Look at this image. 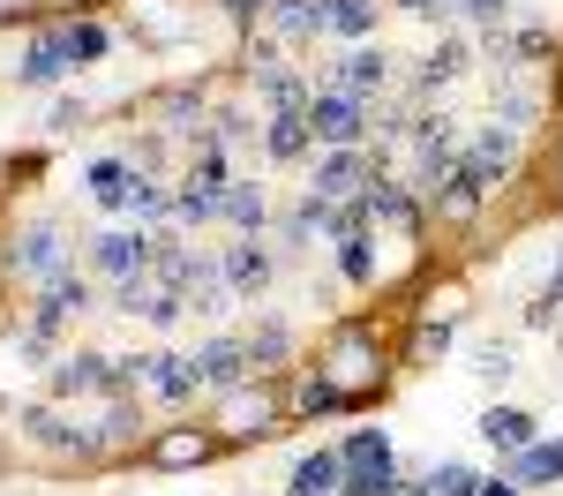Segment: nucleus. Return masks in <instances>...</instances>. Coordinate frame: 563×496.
Returning <instances> with one entry per match:
<instances>
[{
  "instance_id": "f257e3e1",
  "label": "nucleus",
  "mask_w": 563,
  "mask_h": 496,
  "mask_svg": "<svg viewBox=\"0 0 563 496\" xmlns=\"http://www.w3.org/2000/svg\"><path fill=\"white\" fill-rule=\"evenodd\" d=\"M316 368L331 376V392L346 406H368V399H384V384H390V346H384V331H376L368 316H339Z\"/></svg>"
},
{
  "instance_id": "f03ea898",
  "label": "nucleus",
  "mask_w": 563,
  "mask_h": 496,
  "mask_svg": "<svg viewBox=\"0 0 563 496\" xmlns=\"http://www.w3.org/2000/svg\"><path fill=\"white\" fill-rule=\"evenodd\" d=\"M278 421H286V399H278L271 376H249V384L218 392V414H211V429L225 437V451H233V444H271Z\"/></svg>"
},
{
  "instance_id": "7ed1b4c3",
  "label": "nucleus",
  "mask_w": 563,
  "mask_h": 496,
  "mask_svg": "<svg viewBox=\"0 0 563 496\" xmlns=\"http://www.w3.org/2000/svg\"><path fill=\"white\" fill-rule=\"evenodd\" d=\"M308 135L323 143V151H353L361 135H368V98H353V90H316L308 98Z\"/></svg>"
},
{
  "instance_id": "20e7f679",
  "label": "nucleus",
  "mask_w": 563,
  "mask_h": 496,
  "mask_svg": "<svg viewBox=\"0 0 563 496\" xmlns=\"http://www.w3.org/2000/svg\"><path fill=\"white\" fill-rule=\"evenodd\" d=\"M225 437L218 429H196V421H174V429H158L151 444H143V466H158V474H188V466H211Z\"/></svg>"
},
{
  "instance_id": "39448f33",
  "label": "nucleus",
  "mask_w": 563,
  "mask_h": 496,
  "mask_svg": "<svg viewBox=\"0 0 563 496\" xmlns=\"http://www.w3.org/2000/svg\"><path fill=\"white\" fill-rule=\"evenodd\" d=\"M121 376H129V392H151V399H174V406L203 392L196 361H180V354H135V361H121Z\"/></svg>"
},
{
  "instance_id": "423d86ee",
  "label": "nucleus",
  "mask_w": 563,
  "mask_h": 496,
  "mask_svg": "<svg viewBox=\"0 0 563 496\" xmlns=\"http://www.w3.org/2000/svg\"><path fill=\"white\" fill-rule=\"evenodd\" d=\"M53 392L60 399H121L129 376H121V361H106V354H68L53 368Z\"/></svg>"
},
{
  "instance_id": "0eeeda50",
  "label": "nucleus",
  "mask_w": 563,
  "mask_h": 496,
  "mask_svg": "<svg viewBox=\"0 0 563 496\" xmlns=\"http://www.w3.org/2000/svg\"><path fill=\"white\" fill-rule=\"evenodd\" d=\"M459 166H466L488 196H504V180H511V166H519V129H481Z\"/></svg>"
},
{
  "instance_id": "6e6552de",
  "label": "nucleus",
  "mask_w": 563,
  "mask_h": 496,
  "mask_svg": "<svg viewBox=\"0 0 563 496\" xmlns=\"http://www.w3.org/2000/svg\"><path fill=\"white\" fill-rule=\"evenodd\" d=\"M8 264L23 271V278H38V286H53V278H68L76 271V256H68V241L53 233V225H31L23 241H15V256Z\"/></svg>"
},
{
  "instance_id": "1a4fd4ad",
  "label": "nucleus",
  "mask_w": 563,
  "mask_h": 496,
  "mask_svg": "<svg viewBox=\"0 0 563 496\" xmlns=\"http://www.w3.org/2000/svg\"><path fill=\"white\" fill-rule=\"evenodd\" d=\"M481 203H488V188H481L466 166H459V174H443V180L429 188V219H435V225H451V233H459V225H474V219H481Z\"/></svg>"
},
{
  "instance_id": "9d476101",
  "label": "nucleus",
  "mask_w": 563,
  "mask_h": 496,
  "mask_svg": "<svg viewBox=\"0 0 563 496\" xmlns=\"http://www.w3.org/2000/svg\"><path fill=\"white\" fill-rule=\"evenodd\" d=\"M113 309L143 316V323H174V316H188V301H180L158 271H143V278H121V301H113Z\"/></svg>"
},
{
  "instance_id": "9b49d317",
  "label": "nucleus",
  "mask_w": 563,
  "mask_h": 496,
  "mask_svg": "<svg viewBox=\"0 0 563 496\" xmlns=\"http://www.w3.org/2000/svg\"><path fill=\"white\" fill-rule=\"evenodd\" d=\"M196 361V376H203V392H233V384H249L256 376V361H249V339H211Z\"/></svg>"
},
{
  "instance_id": "f8f14e48",
  "label": "nucleus",
  "mask_w": 563,
  "mask_h": 496,
  "mask_svg": "<svg viewBox=\"0 0 563 496\" xmlns=\"http://www.w3.org/2000/svg\"><path fill=\"white\" fill-rule=\"evenodd\" d=\"M361 180H368V151H361V143H353V151H323V166H316V188H308V196L361 203Z\"/></svg>"
},
{
  "instance_id": "ddd939ff",
  "label": "nucleus",
  "mask_w": 563,
  "mask_h": 496,
  "mask_svg": "<svg viewBox=\"0 0 563 496\" xmlns=\"http://www.w3.org/2000/svg\"><path fill=\"white\" fill-rule=\"evenodd\" d=\"M84 309H90V286L76 278V271H68V278H53V286L38 294V309H31V331H45V339H53V331H68V323H76Z\"/></svg>"
},
{
  "instance_id": "4468645a",
  "label": "nucleus",
  "mask_w": 563,
  "mask_h": 496,
  "mask_svg": "<svg viewBox=\"0 0 563 496\" xmlns=\"http://www.w3.org/2000/svg\"><path fill=\"white\" fill-rule=\"evenodd\" d=\"M361 211H368V225H398V233H421V203H413V196H406L398 180H384V174L361 188Z\"/></svg>"
},
{
  "instance_id": "2eb2a0df",
  "label": "nucleus",
  "mask_w": 563,
  "mask_h": 496,
  "mask_svg": "<svg viewBox=\"0 0 563 496\" xmlns=\"http://www.w3.org/2000/svg\"><path fill=\"white\" fill-rule=\"evenodd\" d=\"M68 68H76V60L60 53V38H53V31H38V38L23 45V60H15V84H23V90H53Z\"/></svg>"
},
{
  "instance_id": "dca6fc26",
  "label": "nucleus",
  "mask_w": 563,
  "mask_h": 496,
  "mask_svg": "<svg viewBox=\"0 0 563 496\" xmlns=\"http://www.w3.org/2000/svg\"><path fill=\"white\" fill-rule=\"evenodd\" d=\"M286 414H294V421H323V414H346V399L331 392V376H323V368H294Z\"/></svg>"
},
{
  "instance_id": "f3484780",
  "label": "nucleus",
  "mask_w": 563,
  "mask_h": 496,
  "mask_svg": "<svg viewBox=\"0 0 563 496\" xmlns=\"http://www.w3.org/2000/svg\"><path fill=\"white\" fill-rule=\"evenodd\" d=\"M278 38H323L331 31V0H271L263 8Z\"/></svg>"
},
{
  "instance_id": "a211bd4d",
  "label": "nucleus",
  "mask_w": 563,
  "mask_h": 496,
  "mask_svg": "<svg viewBox=\"0 0 563 496\" xmlns=\"http://www.w3.org/2000/svg\"><path fill=\"white\" fill-rule=\"evenodd\" d=\"M286 496H346V459L339 451H308L294 466V489Z\"/></svg>"
},
{
  "instance_id": "6ab92c4d",
  "label": "nucleus",
  "mask_w": 563,
  "mask_h": 496,
  "mask_svg": "<svg viewBox=\"0 0 563 496\" xmlns=\"http://www.w3.org/2000/svg\"><path fill=\"white\" fill-rule=\"evenodd\" d=\"M384 84H390V53H376V45H361V53L339 60V90H353V98H376Z\"/></svg>"
},
{
  "instance_id": "aec40b11",
  "label": "nucleus",
  "mask_w": 563,
  "mask_h": 496,
  "mask_svg": "<svg viewBox=\"0 0 563 496\" xmlns=\"http://www.w3.org/2000/svg\"><path fill=\"white\" fill-rule=\"evenodd\" d=\"M45 31H53V38H60V53H68V60H76V68H90V60H98V53H106V23H84V15H68V23H45Z\"/></svg>"
},
{
  "instance_id": "412c9836",
  "label": "nucleus",
  "mask_w": 563,
  "mask_h": 496,
  "mask_svg": "<svg viewBox=\"0 0 563 496\" xmlns=\"http://www.w3.org/2000/svg\"><path fill=\"white\" fill-rule=\"evenodd\" d=\"M225 286H233V294H263V286H271V256H263V241L225 249Z\"/></svg>"
},
{
  "instance_id": "4be33fe9",
  "label": "nucleus",
  "mask_w": 563,
  "mask_h": 496,
  "mask_svg": "<svg viewBox=\"0 0 563 496\" xmlns=\"http://www.w3.org/2000/svg\"><path fill=\"white\" fill-rule=\"evenodd\" d=\"M481 437H488L496 451H526L533 444V414H519V406H488V414H481Z\"/></svg>"
},
{
  "instance_id": "5701e85b",
  "label": "nucleus",
  "mask_w": 563,
  "mask_h": 496,
  "mask_svg": "<svg viewBox=\"0 0 563 496\" xmlns=\"http://www.w3.org/2000/svg\"><path fill=\"white\" fill-rule=\"evenodd\" d=\"M129 188H135V166H129V158H98V166H90V203L121 211V203H129Z\"/></svg>"
},
{
  "instance_id": "b1692460",
  "label": "nucleus",
  "mask_w": 563,
  "mask_h": 496,
  "mask_svg": "<svg viewBox=\"0 0 563 496\" xmlns=\"http://www.w3.org/2000/svg\"><path fill=\"white\" fill-rule=\"evenodd\" d=\"M263 151H271V158H278V166H286V158H301L308 143H316V135H308V113H271V121H263Z\"/></svg>"
},
{
  "instance_id": "393cba45",
  "label": "nucleus",
  "mask_w": 563,
  "mask_h": 496,
  "mask_svg": "<svg viewBox=\"0 0 563 496\" xmlns=\"http://www.w3.org/2000/svg\"><path fill=\"white\" fill-rule=\"evenodd\" d=\"M331 38H346V45L376 38V0H331Z\"/></svg>"
},
{
  "instance_id": "a878e982",
  "label": "nucleus",
  "mask_w": 563,
  "mask_h": 496,
  "mask_svg": "<svg viewBox=\"0 0 563 496\" xmlns=\"http://www.w3.org/2000/svg\"><path fill=\"white\" fill-rule=\"evenodd\" d=\"M218 219H233L241 233H256V225L271 219V203H263V188H256V180H233V188H225V211H218Z\"/></svg>"
},
{
  "instance_id": "bb28decb",
  "label": "nucleus",
  "mask_w": 563,
  "mask_h": 496,
  "mask_svg": "<svg viewBox=\"0 0 563 496\" xmlns=\"http://www.w3.org/2000/svg\"><path fill=\"white\" fill-rule=\"evenodd\" d=\"M556 474H563V444H526L519 466H511V482H519V489H533V482H556Z\"/></svg>"
},
{
  "instance_id": "cd10ccee",
  "label": "nucleus",
  "mask_w": 563,
  "mask_h": 496,
  "mask_svg": "<svg viewBox=\"0 0 563 496\" xmlns=\"http://www.w3.org/2000/svg\"><path fill=\"white\" fill-rule=\"evenodd\" d=\"M459 76H466V45L443 38L429 60H421V90H443V84H459Z\"/></svg>"
},
{
  "instance_id": "c85d7f7f",
  "label": "nucleus",
  "mask_w": 563,
  "mask_h": 496,
  "mask_svg": "<svg viewBox=\"0 0 563 496\" xmlns=\"http://www.w3.org/2000/svg\"><path fill=\"white\" fill-rule=\"evenodd\" d=\"M451 331H459V316H421L413 323V346H406V361L421 368V361H435L443 346H451Z\"/></svg>"
},
{
  "instance_id": "c756f323",
  "label": "nucleus",
  "mask_w": 563,
  "mask_h": 496,
  "mask_svg": "<svg viewBox=\"0 0 563 496\" xmlns=\"http://www.w3.org/2000/svg\"><path fill=\"white\" fill-rule=\"evenodd\" d=\"M339 271H346L353 286H376V241H368V225L339 241Z\"/></svg>"
},
{
  "instance_id": "7c9ffc66",
  "label": "nucleus",
  "mask_w": 563,
  "mask_h": 496,
  "mask_svg": "<svg viewBox=\"0 0 563 496\" xmlns=\"http://www.w3.org/2000/svg\"><path fill=\"white\" fill-rule=\"evenodd\" d=\"M286 354H294V339H286L278 323H263L256 339H249V361H256V376H286V368H278Z\"/></svg>"
},
{
  "instance_id": "2f4dec72",
  "label": "nucleus",
  "mask_w": 563,
  "mask_h": 496,
  "mask_svg": "<svg viewBox=\"0 0 563 496\" xmlns=\"http://www.w3.org/2000/svg\"><path fill=\"white\" fill-rule=\"evenodd\" d=\"M421 496H481V474H474V466H459V459H451V466H435L429 482H421Z\"/></svg>"
},
{
  "instance_id": "473e14b6",
  "label": "nucleus",
  "mask_w": 563,
  "mask_h": 496,
  "mask_svg": "<svg viewBox=\"0 0 563 496\" xmlns=\"http://www.w3.org/2000/svg\"><path fill=\"white\" fill-rule=\"evenodd\" d=\"M346 496H398L390 459H376V466H346Z\"/></svg>"
},
{
  "instance_id": "72a5a7b5",
  "label": "nucleus",
  "mask_w": 563,
  "mask_h": 496,
  "mask_svg": "<svg viewBox=\"0 0 563 496\" xmlns=\"http://www.w3.org/2000/svg\"><path fill=\"white\" fill-rule=\"evenodd\" d=\"M339 459H346V466H376V459H390V444L376 437V429H353L346 444H339Z\"/></svg>"
},
{
  "instance_id": "f704fd0d",
  "label": "nucleus",
  "mask_w": 563,
  "mask_h": 496,
  "mask_svg": "<svg viewBox=\"0 0 563 496\" xmlns=\"http://www.w3.org/2000/svg\"><path fill=\"white\" fill-rule=\"evenodd\" d=\"M413 23H443V15H459V0H398Z\"/></svg>"
},
{
  "instance_id": "c9c22d12",
  "label": "nucleus",
  "mask_w": 563,
  "mask_h": 496,
  "mask_svg": "<svg viewBox=\"0 0 563 496\" xmlns=\"http://www.w3.org/2000/svg\"><path fill=\"white\" fill-rule=\"evenodd\" d=\"M459 15H474V23H504L511 0H459Z\"/></svg>"
},
{
  "instance_id": "e433bc0d",
  "label": "nucleus",
  "mask_w": 563,
  "mask_h": 496,
  "mask_svg": "<svg viewBox=\"0 0 563 496\" xmlns=\"http://www.w3.org/2000/svg\"><path fill=\"white\" fill-rule=\"evenodd\" d=\"M481 376H511V354L504 346H481Z\"/></svg>"
},
{
  "instance_id": "4c0bfd02",
  "label": "nucleus",
  "mask_w": 563,
  "mask_h": 496,
  "mask_svg": "<svg viewBox=\"0 0 563 496\" xmlns=\"http://www.w3.org/2000/svg\"><path fill=\"white\" fill-rule=\"evenodd\" d=\"M549 180H556V196H563V135H556V151H549Z\"/></svg>"
},
{
  "instance_id": "58836bf2",
  "label": "nucleus",
  "mask_w": 563,
  "mask_h": 496,
  "mask_svg": "<svg viewBox=\"0 0 563 496\" xmlns=\"http://www.w3.org/2000/svg\"><path fill=\"white\" fill-rule=\"evenodd\" d=\"M481 496H526L519 482H481Z\"/></svg>"
},
{
  "instance_id": "ea45409f",
  "label": "nucleus",
  "mask_w": 563,
  "mask_h": 496,
  "mask_svg": "<svg viewBox=\"0 0 563 496\" xmlns=\"http://www.w3.org/2000/svg\"><path fill=\"white\" fill-rule=\"evenodd\" d=\"M225 8H233V15H241V23H249V15H256V8H271V0H225Z\"/></svg>"
},
{
  "instance_id": "a19ab883",
  "label": "nucleus",
  "mask_w": 563,
  "mask_h": 496,
  "mask_svg": "<svg viewBox=\"0 0 563 496\" xmlns=\"http://www.w3.org/2000/svg\"><path fill=\"white\" fill-rule=\"evenodd\" d=\"M15 8H23V0H0V23H8V15H15Z\"/></svg>"
}]
</instances>
